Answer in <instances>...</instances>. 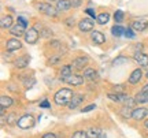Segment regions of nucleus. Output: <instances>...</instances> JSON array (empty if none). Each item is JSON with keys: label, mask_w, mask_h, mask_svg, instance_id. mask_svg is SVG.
Masks as SVG:
<instances>
[{"label": "nucleus", "mask_w": 148, "mask_h": 138, "mask_svg": "<svg viewBox=\"0 0 148 138\" xmlns=\"http://www.w3.org/2000/svg\"><path fill=\"white\" fill-rule=\"evenodd\" d=\"M73 92L67 89V88H63V89H60V90L56 92V94H55V103L58 104V105H67L70 101H71V97H73Z\"/></svg>", "instance_id": "obj_1"}, {"label": "nucleus", "mask_w": 148, "mask_h": 138, "mask_svg": "<svg viewBox=\"0 0 148 138\" xmlns=\"http://www.w3.org/2000/svg\"><path fill=\"white\" fill-rule=\"evenodd\" d=\"M34 124H36V119L32 116V115H23L18 119V123H16V126L19 128H23V130H27V128H32L34 127Z\"/></svg>", "instance_id": "obj_2"}, {"label": "nucleus", "mask_w": 148, "mask_h": 138, "mask_svg": "<svg viewBox=\"0 0 148 138\" xmlns=\"http://www.w3.org/2000/svg\"><path fill=\"white\" fill-rule=\"evenodd\" d=\"M37 8H38L40 12L45 14V15L53 16V18H55V16H58V12H59V11L56 10V7H52L49 3H38Z\"/></svg>", "instance_id": "obj_3"}, {"label": "nucleus", "mask_w": 148, "mask_h": 138, "mask_svg": "<svg viewBox=\"0 0 148 138\" xmlns=\"http://www.w3.org/2000/svg\"><path fill=\"white\" fill-rule=\"evenodd\" d=\"M37 40H38V30L36 27L27 29L26 33H25V41L27 44H36Z\"/></svg>", "instance_id": "obj_4"}, {"label": "nucleus", "mask_w": 148, "mask_h": 138, "mask_svg": "<svg viewBox=\"0 0 148 138\" xmlns=\"http://www.w3.org/2000/svg\"><path fill=\"white\" fill-rule=\"evenodd\" d=\"M63 82L64 84H67V85H71V86H79V85L84 84V77L71 74V75H69L67 78H64Z\"/></svg>", "instance_id": "obj_5"}, {"label": "nucleus", "mask_w": 148, "mask_h": 138, "mask_svg": "<svg viewBox=\"0 0 148 138\" xmlns=\"http://www.w3.org/2000/svg\"><path fill=\"white\" fill-rule=\"evenodd\" d=\"M148 116V108H144V107H140V108H136L133 109L132 118L134 120H144L145 118Z\"/></svg>", "instance_id": "obj_6"}, {"label": "nucleus", "mask_w": 148, "mask_h": 138, "mask_svg": "<svg viewBox=\"0 0 148 138\" xmlns=\"http://www.w3.org/2000/svg\"><path fill=\"white\" fill-rule=\"evenodd\" d=\"M85 97L84 94H79V93H74L73 97H71V101L69 103V108L70 109H75L78 105H81L84 103Z\"/></svg>", "instance_id": "obj_7"}, {"label": "nucleus", "mask_w": 148, "mask_h": 138, "mask_svg": "<svg viewBox=\"0 0 148 138\" xmlns=\"http://www.w3.org/2000/svg\"><path fill=\"white\" fill-rule=\"evenodd\" d=\"M78 27L82 33L92 32V29H93V21H92V19H88V18H84L82 21H79Z\"/></svg>", "instance_id": "obj_8"}, {"label": "nucleus", "mask_w": 148, "mask_h": 138, "mask_svg": "<svg viewBox=\"0 0 148 138\" xmlns=\"http://www.w3.org/2000/svg\"><path fill=\"white\" fill-rule=\"evenodd\" d=\"M22 47L21 41L18 40V38H10L7 44H5V49L8 51V52H14V51H18L19 48Z\"/></svg>", "instance_id": "obj_9"}, {"label": "nucleus", "mask_w": 148, "mask_h": 138, "mask_svg": "<svg viewBox=\"0 0 148 138\" xmlns=\"http://www.w3.org/2000/svg\"><path fill=\"white\" fill-rule=\"evenodd\" d=\"M133 58L136 60V63H138V66H141V67H147L148 66V55H145V53L136 52Z\"/></svg>", "instance_id": "obj_10"}, {"label": "nucleus", "mask_w": 148, "mask_h": 138, "mask_svg": "<svg viewBox=\"0 0 148 138\" xmlns=\"http://www.w3.org/2000/svg\"><path fill=\"white\" fill-rule=\"evenodd\" d=\"M56 10L59 11V12H64V11H69L71 7H73V4H71V1L70 0H59V1H56Z\"/></svg>", "instance_id": "obj_11"}, {"label": "nucleus", "mask_w": 148, "mask_h": 138, "mask_svg": "<svg viewBox=\"0 0 148 138\" xmlns=\"http://www.w3.org/2000/svg\"><path fill=\"white\" fill-rule=\"evenodd\" d=\"M141 77H143V71H141L140 69L134 70L132 74H130V77H129V84H132V85L138 84V82H140V80H141Z\"/></svg>", "instance_id": "obj_12"}, {"label": "nucleus", "mask_w": 148, "mask_h": 138, "mask_svg": "<svg viewBox=\"0 0 148 138\" xmlns=\"http://www.w3.org/2000/svg\"><path fill=\"white\" fill-rule=\"evenodd\" d=\"M29 62H30V56L29 55H23L21 58H18L15 60V66L18 69H25L29 66Z\"/></svg>", "instance_id": "obj_13"}, {"label": "nucleus", "mask_w": 148, "mask_h": 138, "mask_svg": "<svg viewBox=\"0 0 148 138\" xmlns=\"http://www.w3.org/2000/svg\"><path fill=\"white\" fill-rule=\"evenodd\" d=\"M90 37H92V41H93L95 44H97V45H100V44H103L104 41H106V37H104V34H103L101 32H97V30L92 32Z\"/></svg>", "instance_id": "obj_14"}, {"label": "nucleus", "mask_w": 148, "mask_h": 138, "mask_svg": "<svg viewBox=\"0 0 148 138\" xmlns=\"http://www.w3.org/2000/svg\"><path fill=\"white\" fill-rule=\"evenodd\" d=\"M25 29H26V27H23L22 26V25H19V23H16L15 26H12L10 29V33L11 34H12V36H15V37H21L22 34H25Z\"/></svg>", "instance_id": "obj_15"}, {"label": "nucleus", "mask_w": 148, "mask_h": 138, "mask_svg": "<svg viewBox=\"0 0 148 138\" xmlns=\"http://www.w3.org/2000/svg\"><path fill=\"white\" fill-rule=\"evenodd\" d=\"M88 64V58H77L73 62V67L77 70H84V67Z\"/></svg>", "instance_id": "obj_16"}, {"label": "nucleus", "mask_w": 148, "mask_h": 138, "mask_svg": "<svg viewBox=\"0 0 148 138\" xmlns=\"http://www.w3.org/2000/svg\"><path fill=\"white\" fill-rule=\"evenodd\" d=\"M148 26V22L144 21V19H141V21H136L133 22L132 25V29H134L136 32H143V30H145Z\"/></svg>", "instance_id": "obj_17"}, {"label": "nucleus", "mask_w": 148, "mask_h": 138, "mask_svg": "<svg viewBox=\"0 0 148 138\" xmlns=\"http://www.w3.org/2000/svg\"><path fill=\"white\" fill-rule=\"evenodd\" d=\"M1 29H11L12 27V16L11 15H4L1 18Z\"/></svg>", "instance_id": "obj_18"}, {"label": "nucleus", "mask_w": 148, "mask_h": 138, "mask_svg": "<svg viewBox=\"0 0 148 138\" xmlns=\"http://www.w3.org/2000/svg\"><path fill=\"white\" fill-rule=\"evenodd\" d=\"M136 100H137L138 104H145V103H148V92L140 90L137 94H136Z\"/></svg>", "instance_id": "obj_19"}, {"label": "nucleus", "mask_w": 148, "mask_h": 138, "mask_svg": "<svg viewBox=\"0 0 148 138\" xmlns=\"http://www.w3.org/2000/svg\"><path fill=\"white\" fill-rule=\"evenodd\" d=\"M14 104V100L11 99V97H8V96H0V105L4 107V108H8V107H11Z\"/></svg>", "instance_id": "obj_20"}, {"label": "nucleus", "mask_w": 148, "mask_h": 138, "mask_svg": "<svg viewBox=\"0 0 148 138\" xmlns=\"http://www.w3.org/2000/svg\"><path fill=\"white\" fill-rule=\"evenodd\" d=\"M110 19V14L108 12H101L99 15L96 16V22L99 23V25H106L107 22Z\"/></svg>", "instance_id": "obj_21"}, {"label": "nucleus", "mask_w": 148, "mask_h": 138, "mask_svg": "<svg viewBox=\"0 0 148 138\" xmlns=\"http://www.w3.org/2000/svg\"><path fill=\"white\" fill-rule=\"evenodd\" d=\"M71 74H73V73H71V66L67 64V66H63V67H62V70H60V77H59V78H60V81H63L64 78H67V77Z\"/></svg>", "instance_id": "obj_22"}, {"label": "nucleus", "mask_w": 148, "mask_h": 138, "mask_svg": "<svg viewBox=\"0 0 148 138\" xmlns=\"http://www.w3.org/2000/svg\"><path fill=\"white\" fill-rule=\"evenodd\" d=\"M111 33H112L114 37H121L122 34L125 33V27L119 26V25H115V26L111 27Z\"/></svg>", "instance_id": "obj_23"}, {"label": "nucleus", "mask_w": 148, "mask_h": 138, "mask_svg": "<svg viewBox=\"0 0 148 138\" xmlns=\"http://www.w3.org/2000/svg\"><path fill=\"white\" fill-rule=\"evenodd\" d=\"M86 133H88V137L89 138H99V135H100L103 131H101L99 127H90Z\"/></svg>", "instance_id": "obj_24"}, {"label": "nucleus", "mask_w": 148, "mask_h": 138, "mask_svg": "<svg viewBox=\"0 0 148 138\" xmlns=\"http://www.w3.org/2000/svg\"><path fill=\"white\" fill-rule=\"evenodd\" d=\"M84 77L88 80H96L97 78V73L93 69H85L84 70Z\"/></svg>", "instance_id": "obj_25"}, {"label": "nucleus", "mask_w": 148, "mask_h": 138, "mask_svg": "<svg viewBox=\"0 0 148 138\" xmlns=\"http://www.w3.org/2000/svg\"><path fill=\"white\" fill-rule=\"evenodd\" d=\"M132 107H127V105H123L122 107V109H121V115L123 118H132Z\"/></svg>", "instance_id": "obj_26"}, {"label": "nucleus", "mask_w": 148, "mask_h": 138, "mask_svg": "<svg viewBox=\"0 0 148 138\" xmlns=\"http://www.w3.org/2000/svg\"><path fill=\"white\" fill-rule=\"evenodd\" d=\"M5 120H7V124H16V123H18V118H16V115L12 112V114H8V115L5 116Z\"/></svg>", "instance_id": "obj_27"}, {"label": "nucleus", "mask_w": 148, "mask_h": 138, "mask_svg": "<svg viewBox=\"0 0 148 138\" xmlns=\"http://www.w3.org/2000/svg\"><path fill=\"white\" fill-rule=\"evenodd\" d=\"M114 19H115L116 23H121V22L123 21V12H122L121 10H116L115 12H114Z\"/></svg>", "instance_id": "obj_28"}, {"label": "nucleus", "mask_w": 148, "mask_h": 138, "mask_svg": "<svg viewBox=\"0 0 148 138\" xmlns=\"http://www.w3.org/2000/svg\"><path fill=\"white\" fill-rule=\"evenodd\" d=\"M71 138H89V137H88V133H85L82 130H78V131H75L71 135Z\"/></svg>", "instance_id": "obj_29"}, {"label": "nucleus", "mask_w": 148, "mask_h": 138, "mask_svg": "<svg viewBox=\"0 0 148 138\" xmlns=\"http://www.w3.org/2000/svg\"><path fill=\"white\" fill-rule=\"evenodd\" d=\"M136 104H137V100H136V97H134V99H132V97H127L126 99V101H125V103H123V105H127V107H134L136 105Z\"/></svg>", "instance_id": "obj_30"}, {"label": "nucleus", "mask_w": 148, "mask_h": 138, "mask_svg": "<svg viewBox=\"0 0 148 138\" xmlns=\"http://www.w3.org/2000/svg\"><path fill=\"white\" fill-rule=\"evenodd\" d=\"M23 84H25V88H26V89H29V88H32V86L36 84V80H34V78H30V80H25V81H23Z\"/></svg>", "instance_id": "obj_31"}, {"label": "nucleus", "mask_w": 148, "mask_h": 138, "mask_svg": "<svg viewBox=\"0 0 148 138\" xmlns=\"http://www.w3.org/2000/svg\"><path fill=\"white\" fill-rule=\"evenodd\" d=\"M129 59L125 58V56H119V58H116L115 60H114V66H116V64H122V63H125V62H127Z\"/></svg>", "instance_id": "obj_32"}, {"label": "nucleus", "mask_w": 148, "mask_h": 138, "mask_svg": "<svg viewBox=\"0 0 148 138\" xmlns=\"http://www.w3.org/2000/svg\"><path fill=\"white\" fill-rule=\"evenodd\" d=\"M123 34H125V37L126 38H133L134 37V33L132 32V29H130V27L125 29V33H123Z\"/></svg>", "instance_id": "obj_33"}, {"label": "nucleus", "mask_w": 148, "mask_h": 138, "mask_svg": "<svg viewBox=\"0 0 148 138\" xmlns=\"http://www.w3.org/2000/svg\"><path fill=\"white\" fill-rule=\"evenodd\" d=\"M59 60H60V58H59V56H52V58H49L48 59V64H49V66H51V64H56L59 62Z\"/></svg>", "instance_id": "obj_34"}, {"label": "nucleus", "mask_w": 148, "mask_h": 138, "mask_svg": "<svg viewBox=\"0 0 148 138\" xmlns=\"http://www.w3.org/2000/svg\"><path fill=\"white\" fill-rule=\"evenodd\" d=\"M95 108H96V104H89V105H86L82 108V112H89V111H92V109H95Z\"/></svg>", "instance_id": "obj_35"}, {"label": "nucleus", "mask_w": 148, "mask_h": 138, "mask_svg": "<svg viewBox=\"0 0 148 138\" xmlns=\"http://www.w3.org/2000/svg\"><path fill=\"white\" fill-rule=\"evenodd\" d=\"M18 23H19V25H22L23 27L27 26V21L23 18V16H18Z\"/></svg>", "instance_id": "obj_36"}, {"label": "nucleus", "mask_w": 148, "mask_h": 138, "mask_svg": "<svg viewBox=\"0 0 148 138\" xmlns=\"http://www.w3.org/2000/svg\"><path fill=\"white\" fill-rule=\"evenodd\" d=\"M108 99H111V100L116 101V103H119V97H118V93H108Z\"/></svg>", "instance_id": "obj_37"}, {"label": "nucleus", "mask_w": 148, "mask_h": 138, "mask_svg": "<svg viewBox=\"0 0 148 138\" xmlns=\"http://www.w3.org/2000/svg\"><path fill=\"white\" fill-rule=\"evenodd\" d=\"M114 90H115L116 93H123V90H125V86H123V85H115V86H114Z\"/></svg>", "instance_id": "obj_38"}, {"label": "nucleus", "mask_w": 148, "mask_h": 138, "mask_svg": "<svg viewBox=\"0 0 148 138\" xmlns=\"http://www.w3.org/2000/svg\"><path fill=\"white\" fill-rule=\"evenodd\" d=\"M85 12H86L88 15H90L92 18H96V14H95V10H93V8H86Z\"/></svg>", "instance_id": "obj_39"}, {"label": "nucleus", "mask_w": 148, "mask_h": 138, "mask_svg": "<svg viewBox=\"0 0 148 138\" xmlns=\"http://www.w3.org/2000/svg\"><path fill=\"white\" fill-rule=\"evenodd\" d=\"M40 107H41V108H49V103H48L47 100H44V101H41V103H40Z\"/></svg>", "instance_id": "obj_40"}, {"label": "nucleus", "mask_w": 148, "mask_h": 138, "mask_svg": "<svg viewBox=\"0 0 148 138\" xmlns=\"http://www.w3.org/2000/svg\"><path fill=\"white\" fill-rule=\"evenodd\" d=\"M41 138H56V135H55V134H52V133H45Z\"/></svg>", "instance_id": "obj_41"}, {"label": "nucleus", "mask_w": 148, "mask_h": 138, "mask_svg": "<svg viewBox=\"0 0 148 138\" xmlns=\"http://www.w3.org/2000/svg\"><path fill=\"white\" fill-rule=\"evenodd\" d=\"M71 4H73V7H79L81 5V0H71Z\"/></svg>", "instance_id": "obj_42"}, {"label": "nucleus", "mask_w": 148, "mask_h": 138, "mask_svg": "<svg viewBox=\"0 0 148 138\" xmlns=\"http://www.w3.org/2000/svg\"><path fill=\"white\" fill-rule=\"evenodd\" d=\"M66 23H67V26H73L74 25V18H69V19L66 21Z\"/></svg>", "instance_id": "obj_43"}, {"label": "nucleus", "mask_w": 148, "mask_h": 138, "mask_svg": "<svg viewBox=\"0 0 148 138\" xmlns=\"http://www.w3.org/2000/svg\"><path fill=\"white\" fill-rule=\"evenodd\" d=\"M141 90H147V92H148V84H147V85H144V86H143V89H141Z\"/></svg>", "instance_id": "obj_44"}, {"label": "nucleus", "mask_w": 148, "mask_h": 138, "mask_svg": "<svg viewBox=\"0 0 148 138\" xmlns=\"http://www.w3.org/2000/svg\"><path fill=\"white\" fill-rule=\"evenodd\" d=\"M99 138H107V135H106V134H104V133H101L100 135H99Z\"/></svg>", "instance_id": "obj_45"}, {"label": "nucleus", "mask_w": 148, "mask_h": 138, "mask_svg": "<svg viewBox=\"0 0 148 138\" xmlns=\"http://www.w3.org/2000/svg\"><path fill=\"white\" fill-rule=\"evenodd\" d=\"M144 126H145V127L148 128V120H145V122H144Z\"/></svg>", "instance_id": "obj_46"}, {"label": "nucleus", "mask_w": 148, "mask_h": 138, "mask_svg": "<svg viewBox=\"0 0 148 138\" xmlns=\"http://www.w3.org/2000/svg\"><path fill=\"white\" fill-rule=\"evenodd\" d=\"M47 1H49V3H52V1H59V0H47Z\"/></svg>", "instance_id": "obj_47"}, {"label": "nucleus", "mask_w": 148, "mask_h": 138, "mask_svg": "<svg viewBox=\"0 0 148 138\" xmlns=\"http://www.w3.org/2000/svg\"><path fill=\"white\" fill-rule=\"evenodd\" d=\"M145 77H147V78H148V71H147V73H145Z\"/></svg>", "instance_id": "obj_48"}]
</instances>
